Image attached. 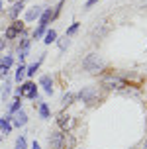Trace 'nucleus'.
I'll list each match as a JSON object with an SVG mask.
<instances>
[{"label":"nucleus","mask_w":147,"mask_h":149,"mask_svg":"<svg viewBox=\"0 0 147 149\" xmlns=\"http://www.w3.org/2000/svg\"><path fill=\"white\" fill-rule=\"evenodd\" d=\"M0 12H2V0H0Z\"/></svg>","instance_id":"31"},{"label":"nucleus","mask_w":147,"mask_h":149,"mask_svg":"<svg viewBox=\"0 0 147 149\" xmlns=\"http://www.w3.org/2000/svg\"><path fill=\"white\" fill-rule=\"evenodd\" d=\"M16 149H28V141H26L24 135H20V137L16 139Z\"/></svg>","instance_id":"22"},{"label":"nucleus","mask_w":147,"mask_h":149,"mask_svg":"<svg viewBox=\"0 0 147 149\" xmlns=\"http://www.w3.org/2000/svg\"><path fill=\"white\" fill-rule=\"evenodd\" d=\"M57 124H59V127L61 130H67L69 127V124H71V116L69 114H65V112H61L57 116Z\"/></svg>","instance_id":"13"},{"label":"nucleus","mask_w":147,"mask_h":149,"mask_svg":"<svg viewBox=\"0 0 147 149\" xmlns=\"http://www.w3.org/2000/svg\"><path fill=\"white\" fill-rule=\"evenodd\" d=\"M104 67H106L104 59H100L96 53H90V55H86V57L82 59V69L88 71V73H100Z\"/></svg>","instance_id":"1"},{"label":"nucleus","mask_w":147,"mask_h":149,"mask_svg":"<svg viewBox=\"0 0 147 149\" xmlns=\"http://www.w3.org/2000/svg\"><path fill=\"white\" fill-rule=\"evenodd\" d=\"M16 96L36 100V98H37V86H36V82L28 81V82H24V84H20V86L16 88Z\"/></svg>","instance_id":"2"},{"label":"nucleus","mask_w":147,"mask_h":149,"mask_svg":"<svg viewBox=\"0 0 147 149\" xmlns=\"http://www.w3.org/2000/svg\"><path fill=\"white\" fill-rule=\"evenodd\" d=\"M141 149H147V141H145V143H143V145H141Z\"/></svg>","instance_id":"30"},{"label":"nucleus","mask_w":147,"mask_h":149,"mask_svg":"<svg viewBox=\"0 0 147 149\" xmlns=\"http://www.w3.org/2000/svg\"><path fill=\"white\" fill-rule=\"evenodd\" d=\"M10 92H12V82L8 81V79H4V86H2V90H0V96H2V100H4V102H8Z\"/></svg>","instance_id":"15"},{"label":"nucleus","mask_w":147,"mask_h":149,"mask_svg":"<svg viewBox=\"0 0 147 149\" xmlns=\"http://www.w3.org/2000/svg\"><path fill=\"white\" fill-rule=\"evenodd\" d=\"M69 43H71V41H69V39H67V36H65L61 41H59V49H61V51H65L67 47H69Z\"/></svg>","instance_id":"25"},{"label":"nucleus","mask_w":147,"mask_h":149,"mask_svg":"<svg viewBox=\"0 0 147 149\" xmlns=\"http://www.w3.org/2000/svg\"><path fill=\"white\" fill-rule=\"evenodd\" d=\"M39 84L43 86V90L47 92V94H53V79H51V74H43V77L39 79Z\"/></svg>","instance_id":"11"},{"label":"nucleus","mask_w":147,"mask_h":149,"mask_svg":"<svg viewBox=\"0 0 147 149\" xmlns=\"http://www.w3.org/2000/svg\"><path fill=\"white\" fill-rule=\"evenodd\" d=\"M22 10H24V0L14 2V6H12V10H10V18H12V20H18V16H20Z\"/></svg>","instance_id":"14"},{"label":"nucleus","mask_w":147,"mask_h":149,"mask_svg":"<svg viewBox=\"0 0 147 149\" xmlns=\"http://www.w3.org/2000/svg\"><path fill=\"white\" fill-rule=\"evenodd\" d=\"M43 55H45V53H41V57H39V59H37L36 63H33V65H29V67H26V74H28V77H33V74L37 73V69H39V65H41V61H43Z\"/></svg>","instance_id":"16"},{"label":"nucleus","mask_w":147,"mask_h":149,"mask_svg":"<svg viewBox=\"0 0 147 149\" xmlns=\"http://www.w3.org/2000/svg\"><path fill=\"white\" fill-rule=\"evenodd\" d=\"M77 98L82 100L84 104H92V102H96V98H98V88H94V86H86V88H82L81 92L77 94Z\"/></svg>","instance_id":"5"},{"label":"nucleus","mask_w":147,"mask_h":149,"mask_svg":"<svg viewBox=\"0 0 147 149\" xmlns=\"http://www.w3.org/2000/svg\"><path fill=\"white\" fill-rule=\"evenodd\" d=\"M55 20V16H53V8H43V12L39 16V24L37 26H41V28H47V24L53 22Z\"/></svg>","instance_id":"9"},{"label":"nucleus","mask_w":147,"mask_h":149,"mask_svg":"<svg viewBox=\"0 0 147 149\" xmlns=\"http://www.w3.org/2000/svg\"><path fill=\"white\" fill-rule=\"evenodd\" d=\"M65 134L63 132H51L49 135V147L51 149H65Z\"/></svg>","instance_id":"6"},{"label":"nucleus","mask_w":147,"mask_h":149,"mask_svg":"<svg viewBox=\"0 0 147 149\" xmlns=\"http://www.w3.org/2000/svg\"><path fill=\"white\" fill-rule=\"evenodd\" d=\"M4 47H6V39L0 37V51H4Z\"/></svg>","instance_id":"27"},{"label":"nucleus","mask_w":147,"mask_h":149,"mask_svg":"<svg viewBox=\"0 0 147 149\" xmlns=\"http://www.w3.org/2000/svg\"><path fill=\"white\" fill-rule=\"evenodd\" d=\"M24 77H26V65H24V63H20V65H18V69H16V77H14V79L20 82Z\"/></svg>","instance_id":"20"},{"label":"nucleus","mask_w":147,"mask_h":149,"mask_svg":"<svg viewBox=\"0 0 147 149\" xmlns=\"http://www.w3.org/2000/svg\"><path fill=\"white\" fill-rule=\"evenodd\" d=\"M2 63H4V65H6V67H12V63H14V59H12V55H6V57H2Z\"/></svg>","instance_id":"26"},{"label":"nucleus","mask_w":147,"mask_h":149,"mask_svg":"<svg viewBox=\"0 0 147 149\" xmlns=\"http://www.w3.org/2000/svg\"><path fill=\"white\" fill-rule=\"evenodd\" d=\"M43 41H45V45H51V43H55V41H57V31L55 30H47L43 33Z\"/></svg>","instance_id":"17"},{"label":"nucleus","mask_w":147,"mask_h":149,"mask_svg":"<svg viewBox=\"0 0 147 149\" xmlns=\"http://www.w3.org/2000/svg\"><path fill=\"white\" fill-rule=\"evenodd\" d=\"M45 31H47V28H41V26H37V28H36V31L31 33V37H33V39H39V37L43 36Z\"/></svg>","instance_id":"23"},{"label":"nucleus","mask_w":147,"mask_h":149,"mask_svg":"<svg viewBox=\"0 0 147 149\" xmlns=\"http://www.w3.org/2000/svg\"><path fill=\"white\" fill-rule=\"evenodd\" d=\"M79 26H81V24H79V22H73V24H71V26H69V28H67L65 36H67V37H71V36H73V33H77V30H79Z\"/></svg>","instance_id":"21"},{"label":"nucleus","mask_w":147,"mask_h":149,"mask_svg":"<svg viewBox=\"0 0 147 149\" xmlns=\"http://www.w3.org/2000/svg\"><path fill=\"white\" fill-rule=\"evenodd\" d=\"M43 12V6H33L26 12V22H33V20H39V16Z\"/></svg>","instance_id":"10"},{"label":"nucleus","mask_w":147,"mask_h":149,"mask_svg":"<svg viewBox=\"0 0 147 149\" xmlns=\"http://www.w3.org/2000/svg\"><path fill=\"white\" fill-rule=\"evenodd\" d=\"M31 149H41V147H39V143H37V141H33V143H31Z\"/></svg>","instance_id":"29"},{"label":"nucleus","mask_w":147,"mask_h":149,"mask_svg":"<svg viewBox=\"0 0 147 149\" xmlns=\"http://www.w3.org/2000/svg\"><path fill=\"white\" fill-rule=\"evenodd\" d=\"M18 110H22V98L20 96H16L12 102H10V116L14 114V112H18Z\"/></svg>","instance_id":"18"},{"label":"nucleus","mask_w":147,"mask_h":149,"mask_svg":"<svg viewBox=\"0 0 147 149\" xmlns=\"http://www.w3.org/2000/svg\"><path fill=\"white\" fill-rule=\"evenodd\" d=\"M12 126H16V127H24L26 124H28V114L24 110H18V112H14L12 114Z\"/></svg>","instance_id":"7"},{"label":"nucleus","mask_w":147,"mask_h":149,"mask_svg":"<svg viewBox=\"0 0 147 149\" xmlns=\"http://www.w3.org/2000/svg\"><path fill=\"white\" fill-rule=\"evenodd\" d=\"M96 2H98V0H86V8H92Z\"/></svg>","instance_id":"28"},{"label":"nucleus","mask_w":147,"mask_h":149,"mask_svg":"<svg viewBox=\"0 0 147 149\" xmlns=\"http://www.w3.org/2000/svg\"><path fill=\"white\" fill-rule=\"evenodd\" d=\"M37 112H39V118H41V120H49V118H51V110H49L47 102H39Z\"/></svg>","instance_id":"12"},{"label":"nucleus","mask_w":147,"mask_h":149,"mask_svg":"<svg viewBox=\"0 0 147 149\" xmlns=\"http://www.w3.org/2000/svg\"><path fill=\"white\" fill-rule=\"evenodd\" d=\"M29 43H31V39H28V37L20 39V45H18V57H20V63H22V61L28 57V53H29Z\"/></svg>","instance_id":"8"},{"label":"nucleus","mask_w":147,"mask_h":149,"mask_svg":"<svg viewBox=\"0 0 147 149\" xmlns=\"http://www.w3.org/2000/svg\"><path fill=\"white\" fill-rule=\"evenodd\" d=\"M75 100H77V94H73V92H65V94H63V100H61V102H63V106H71L75 102Z\"/></svg>","instance_id":"19"},{"label":"nucleus","mask_w":147,"mask_h":149,"mask_svg":"<svg viewBox=\"0 0 147 149\" xmlns=\"http://www.w3.org/2000/svg\"><path fill=\"white\" fill-rule=\"evenodd\" d=\"M20 33H24V22L22 20H14L4 31V39H16Z\"/></svg>","instance_id":"4"},{"label":"nucleus","mask_w":147,"mask_h":149,"mask_svg":"<svg viewBox=\"0 0 147 149\" xmlns=\"http://www.w3.org/2000/svg\"><path fill=\"white\" fill-rule=\"evenodd\" d=\"M8 71H10V67H6V65H4V63L0 61V79H6Z\"/></svg>","instance_id":"24"},{"label":"nucleus","mask_w":147,"mask_h":149,"mask_svg":"<svg viewBox=\"0 0 147 149\" xmlns=\"http://www.w3.org/2000/svg\"><path fill=\"white\" fill-rule=\"evenodd\" d=\"M127 82L122 79V77H116V74H106L102 79V86L108 90H118V88H124Z\"/></svg>","instance_id":"3"}]
</instances>
